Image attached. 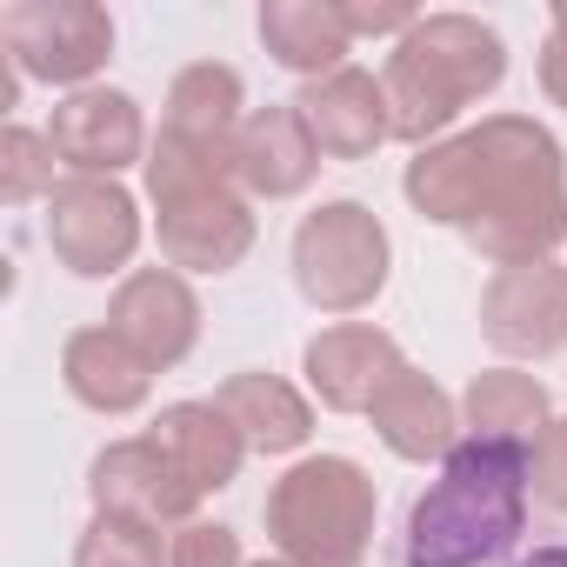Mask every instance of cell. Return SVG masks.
<instances>
[{
  "label": "cell",
  "mask_w": 567,
  "mask_h": 567,
  "mask_svg": "<svg viewBox=\"0 0 567 567\" xmlns=\"http://www.w3.org/2000/svg\"><path fill=\"white\" fill-rule=\"evenodd\" d=\"M374 514H381V494H374L368 467L348 454L295 461L260 501L274 554L295 567H368Z\"/></svg>",
  "instance_id": "obj_5"
},
{
  "label": "cell",
  "mask_w": 567,
  "mask_h": 567,
  "mask_svg": "<svg viewBox=\"0 0 567 567\" xmlns=\"http://www.w3.org/2000/svg\"><path fill=\"white\" fill-rule=\"evenodd\" d=\"M501 81H507L501 28H487L481 14H421V28L394 41L388 74H381L394 141H408L414 154L447 141V127L467 107H481Z\"/></svg>",
  "instance_id": "obj_4"
},
{
  "label": "cell",
  "mask_w": 567,
  "mask_h": 567,
  "mask_svg": "<svg viewBox=\"0 0 567 567\" xmlns=\"http://www.w3.org/2000/svg\"><path fill=\"white\" fill-rule=\"evenodd\" d=\"M214 401H220L227 421L240 427L247 454H301L308 434H315V408H308V394H301L295 381H280V374H260V368L227 374Z\"/></svg>",
  "instance_id": "obj_20"
},
{
  "label": "cell",
  "mask_w": 567,
  "mask_h": 567,
  "mask_svg": "<svg viewBox=\"0 0 567 567\" xmlns=\"http://www.w3.org/2000/svg\"><path fill=\"white\" fill-rule=\"evenodd\" d=\"M234 161H240L247 200H295L321 174V147H315V134H308V121H301L295 101L288 107H254L247 127H240Z\"/></svg>",
  "instance_id": "obj_16"
},
{
  "label": "cell",
  "mask_w": 567,
  "mask_h": 567,
  "mask_svg": "<svg viewBox=\"0 0 567 567\" xmlns=\"http://www.w3.org/2000/svg\"><path fill=\"white\" fill-rule=\"evenodd\" d=\"M107 328L154 374H167L200 341V295L187 288V274H174V267H134L114 288V301H107Z\"/></svg>",
  "instance_id": "obj_11"
},
{
  "label": "cell",
  "mask_w": 567,
  "mask_h": 567,
  "mask_svg": "<svg viewBox=\"0 0 567 567\" xmlns=\"http://www.w3.org/2000/svg\"><path fill=\"white\" fill-rule=\"evenodd\" d=\"M540 94L554 107H567V8L547 14V41H540Z\"/></svg>",
  "instance_id": "obj_28"
},
{
  "label": "cell",
  "mask_w": 567,
  "mask_h": 567,
  "mask_svg": "<svg viewBox=\"0 0 567 567\" xmlns=\"http://www.w3.org/2000/svg\"><path fill=\"white\" fill-rule=\"evenodd\" d=\"M394 368H401V341L374 321H334L301 348V374L328 414H368Z\"/></svg>",
  "instance_id": "obj_13"
},
{
  "label": "cell",
  "mask_w": 567,
  "mask_h": 567,
  "mask_svg": "<svg viewBox=\"0 0 567 567\" xmlns=\"http://www.w3.org/2000/svg\"><path fill=\"white\" fill-rule=\"evenodd\" d=\"M167 567H247V554L227 520H187L167 534Z\"/></svg>",
  "instance_id": "obj_25"
},
{
  "label": "cell",
  "mask_w": 567,
  "mask_h": 567,
  "mask_svg": "<svg viewBox=\"0 0 567 567\" xmlns=\"http://www.w3.org/2000/svg\"><path fill=\"white\" fill-rule=\"evenodd\" d=\"M260 48L274 68H288L301 81H328L354 54V28L341 14V0H267L260 8Z\"/></svg>",
  "instance_id": "obj_19"
},
{
  "label": "cell",
  "mask_w": 567,
  "mask_h": 567,
  "mask_svg": "<svg viewBox=\"0 0 567 567\" xmlns=\"http://www.w3.org/2000/svg\"><path fill=\"white\" fill-rule=\"evenodd\" d=\"M401 194L421 220L454 227L494 267L554 260L567 240V154L534 114H487L421 147Z\"/></svg>",
  "instance_id": "obj_1"
},
{
  "label": "cell",
  "mask_w": 567,
  "mask_h": 567,
  "mask_svg": "<svg viewBox=\"0 0 567 567\" xmlns=\"http://www.w3.org/2000/svg\"><path fill=\"white\" fill-rule=\"evenodd\" d=\"M368 421H374V434L388 441V454H401V461H414V467H427V461H447L454 447H461V401L434 381V374H421L414 361H401L394 374H388V388L374 394V408H368Z\"/></svg>",
  "instance_id": "obj_15"
},
{
  "label": "cell",
  "mask_w": 567,
  "mask_h": 567,
  "mask_svg": "<svg viewBox=\"0 0 567 567\" xmlns=\"http://www.w3.org/2000/svg\"><path fill=\"white\" fill-rule=\"evenodd\" d=\"M41 234H48V254L74 280H107V274L127 280L147 227H141V200L121 181H74L68 174L48 194V227Z\"/></svg>",
  "instance_id": "obj_8"
},
{
  "label": "cell",
  "mask_w": 567,
  "mask_h": 567,
  "mask_svg": "<svg viewBox=\"0 0 567 567\" xmlns=\"http://www.w3.org/2000/svg\"><path fill=\"white\" fill-rule=\"evenodd\" d=\"M61 381H68V394H74L87 414H107V421L141 414L147 394H154V368H147L107 321L68 334V348H61Z\"/></svg>",
  "instance_id": "obj_17"
},
{
  "label": "cell",
  "mask_w": 567,
  "mask_h": 567,
  "mask_svg": "<svg viewBox=\"0 0 567 567\" xmlns=\"http://www.w3.org/2000/svg\"><path fill=\"white\" fill-rule=\"evenodd\" d=\"M247 81L227 68V61H194L174 74L167 87V114H161V134H181V141H207V147H234L240 127H247Z\"/></svg>",
  "instance_id": "obj_21"
},
{
  "label": "cell",
  "mask_w": 567,
  "mask_h": 567,
  "mask_svg": "<svg viewBox=\"0 0 567 567\" xmlns=\"http://www.w3.org/2000/svg\"><path fill=\"white\" fill-rule=\"evenodd\" d=\"M321 161H368L374 147L394 141V114H388V87L368 68H341L328 81H308L295 94Z\"/></svg>",
  "instance_id": "obj_14"
},
{
  "label": "cell",
  "mask_w": 567,
  "mask_h": 567,
  "mask_svg": "<svg viewBox=\"0 0 567 567\" xmlns=\"http://www.w3.org/2000/svg\"><path fill=\"white\" fill-rule=\"evenodd\" d=\"M534 501L547 507V514H567V414H554V427L540 434V447H534Z\"/></svg>",
  "instance_id": "obj_26"
},
{
  "label": "cell",
  "mask_w": 567,
  "mask_h": 567,
  "mask_svg": "<svg viewBox=\"0 0 567 567\" xmlns=\"http://www.w3.org/2000/svg\"><path fill=\"white\" fill-rule=\"evenodd\" d=\"M481 334L507 361H554L567 348V267L560 260L494 267V280L481 288Z\"/></svg>",
  "instance_id": "obj_9"
},
{
  "label": "cell",
  "mask_w": 567,
  "mask_h": 567,
  "mask_svg": "<svg viewBox=\"0 0 567 567\" xmlns=\"http://www.w3.org/2000/svg\"><path fill=\"white\" fill-rule=\"evenodd\" d=\"M147 434L161 441V454L181 467V481H187L200 501L240 481L247 441H240V427L227 421V408H220V401H174V408H161V414H154V427H147Z\"/></svg>",
  "instance_id": "obj_18"
},
{
  "label": "cell",
  "mask_w": 567,
  "mask_h": 567,
  "mask_svg": "<svg viewBox=\"0 0 567 567\" xmlns=\"http://www.w3.org/2000/svg\"><path fill=\"white\" fill-rule=\"evenodd\" d=\"M534 447L461 434L441 474L414 494L394 567H514L534 501Z\"/></svg>",
  "instance_id": "obj_2"
},
{
  "label": "cell",
  "mask_w": 567,
  "mask_h": 567,
  "mask_svg": "<svg viewBox=\"0 0 567 567\" xmlns=\"http://www.w3.org/2000/svg\"><path fill=\"white\" fill-rule=\"evenodd\" d=\"M167 527H147L134 514H94L74 540V567H167Z\"/></svg>",
  "instance_id": "obj_23"
},
{
  "label": "cell",
  "mask_w": 567,
  "mask_h": 567,
  "mask_svg": "<svg viewBox=\"0 0 567 567\" xmlns=\"http://www.w3.org/2000/svg\"><path fill=\"white\" fill-rule=\"evenodd\" d=\"M394 240L368 200H321L295 227V288L315 315H361L388 295Z\"/></svg>",
  "instance_id": "obj_6"
},
{
  "label": "cell",
  "mask_w": 567,
  "mask_h": 567,
  "mask_svg": "<svg viewBox=\"0 0 567 567\" xmlns=\"http://www.w3.org/2000/svg\"><path fill=\"white\" fill-rule=\"evenodd\" d=\"M48 141L74 181H121L127 167H147V121L141 101L121 87H81L54 107Z\"/></svg>",
  "instance_id": "obj_10"
},
{
  "label": "cell",
  "mask_w": 567,
  "mask_h": 567,
  "mask_svg": "<svg viewBox=\"0 0 567 567\" xmlns=\"http://www.w3.org/2000/svg\"><path fill=\"white\" fill-rule=\"evenodd\" d=\"M54 167H61L54 141L34 134V127H21V121H8V134H0V200H8V207L48 200V194L61 187Z\"/></svg>",
  "instance_id": "obj_24"
},
{
  "label": "cell",
  "mask_w": 567,
  "mask_h": 567,
  "mask_svg": "<svg viewBox=\"0 0 567 567\" xmlns=\"http://www.w3.org/2000/svg\"><path fill=\"white\" fill-rule=\"evenodd\" d=\"M514 567H567V547H560V540H540V547H527Z\"/></svg>",
  "instance_id": "obj_29"
},
{
  "label": "cell",
  "mask_w": 567,
  "mask_h": 567,
  "mask_svg": "<svg viewBox=\"0 0 567 567\" xmlns=\"http://www.w3.org/2000/svg\"><path fill=\"white\" fill-rule=\"evenodd\" d=\"M341 14L354 41H408L421 28V8H408V0H341Z\"/></svg>",
  "instance_id": "obj_27"
},
{
  "label": "cell",
  "mask_w": 567,
  "mask_h": 567,
  "mask_svg": "<svg viewBox=\"0 0 567 567\" xmlns=\"http://www.w3.org/2000/svg\"><path fill=\"white\" fill-rule=\"evenodd\" d=\"M0 54L28 81L81 94L114 61V14L101 0H14L0 8Z\"/></svg>",
  "instance_id": "obj_7"
},
{
  "label": "cell",
  "mask_w": 567,
  "mask_h": 567,
  "mask_svg": "<svg viewBox=\"0 0 567 567\" xmlns=\"http://www.w3.org/2000/svg\"><path fill=\"white\" fill-rule=\"evenodd\" d=\"M461 427L481 441H514V447H540V434L554 427V401L534 374L520 368H487L467 381L461 394Z\"/></svg>",
  "instance_id": "obj_22"
},
{
  "label": "cell",
  "mask_w": 567,
  "mask_h": 567,
  "mask_svg": "<svg viewBox=\"0 0 567 567\" xmlns=\"http://www.w3.org/2000/svg\"><path fill=\"white\" fill-rule=\"evenodd\" d=\"M240 147V141H234ZM234 147L161 134L147 154V200H154V240L174 274H234L254 254V200L240 187Z\"/></svg>",
  "instance_id": "obj_3"
},
{
  "label": "cell",
  "mask_w": 567,
  "mask_h": 567,
  "mask_svg": "<svg viewBox=\"0 0 567 567\" xmlns=\"http://www.w3.org/2000/svg\"><path fill=\"white\" fill-rule=\"evenodd\" d=\"M87 494H94V514H134L147 527H187L200 520V494L181 481V467L161 454L154 434H134V441H107L87 467Z\"/></svg>",
  "instance_id": "obj_12"
},
{
  "label": "cell",
  "mask_w": 567,
  "mask_h": 567,
  "mask_svg": "<svg viewBox=\"0 0 567 567\" xmlns=\"http://www.w3.org/2000/svg\"><path fill=\"white\" fill-rule=\"evenodd\" d=\"M247 567H295V560H247Z\"/></svg>",
  "instance_id": "obj_30"
}]
</instances>
